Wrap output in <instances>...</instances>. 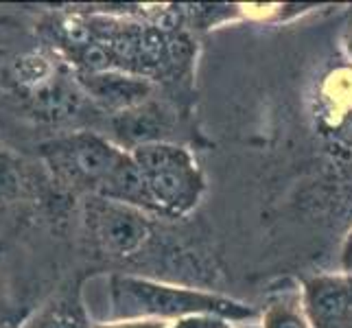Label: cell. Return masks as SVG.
Here are the masks:
<instances>
[{
	"label": "cell",
	"mask_w": 352,
	"mask_h": 328,
	"mask_svg": "<svg viewBox=\"0 0 352 328\" xmlns=\"http://www.w3.org/2000/svg\"><path fill=\"white\" fill-rule=\"evenodd\" d=\"M112 311L118 318H136V320H162L168 318L184 320L192 315H217L228 322L250 320L254 318V309L241 305L236 300L221 298L206 291L171 287L162 283H153L147 278L116 276L110 283Z\"/></svg>",
	"instance_id": "cell-1"
},
{
	"label": "cell",
	"mask_w": 352,
	"mask_h": 328,
	"mask_svg": "<svg viewBox=\"0 0 352 328\" xmlns=\"http://www.w3.org/2000/svg\"><path fill=\"white\" fill-rule=\"evenodd\" d=\"M263 328H311V322L294 307L276 305L265 311Z\"/></svg>",
	"instance_id": "cell-8"
},
{
	"label": "cell",
	"mask_w": 352,
	"mask_h": 328,
	"mask_svg": "<svg viewBox=\"0 0 352 328\" xmlns=\"http://www.w3.org/2000/svg\"><path fill=\"white\" fill-rule=\"evenodd\" d=\"M94 232L103 241V245L116 254H131L149 237V223L133 206L118 204L112 199H101L92 212Z\"/></svg>",
	"instance_id": "cell-5"
},
{
	"label": "cell",
	"mask_w": 352,
	"mask_h": 328,
	"mask_svg": "<svg viewBox=\"0 0 352 328\" xmlns=\"http://www.w3.org/2000/svg\"><path fill=\"white\" fill-rule=\"evenodd\" d=\"M16 72L22 83H27V86H33L38 90L40 86L48 81V75H51V68H48L46 59L38 57V55H29V57H22L18 59L16 64Z\"/></svg>",
	"instance_id": "cell-9"
},
{
	"label": "cell",
	"mask_w": 352,
	"mask_h": 328,
	"mask_svg": "<svg viewBox=\"0 0 352 328\" xmlns=\"http://www.w3.org/2000/svg\"><path fill=\"white\" fill-rule=\"evenodd\" d=\"M305 313L313 328H352V274L311 281L305 289Z\"/></svg>",
	"instance_id": "cell-4"
},
{
	"label": "cell",
	"mask_w": 352,
	"mask_h": 328,
	"mask_svg": "<svg viewBox=\"0 0 352 328\" xmlns=\"http://www.w3.org/2000/svg\"><path fill=\"white\" fill-rule=\"evenodd\" d=\"M166 328H232V324L223 318H217V315H192V318L168 324Z\"/></svg>",
	"instance_id": "cell-10"
},
{
	"label": "cell",
	"mask_w": 352,
	"mask_h": 328,
	"mask_svg": "<svg viewBox=\"0 0 352 328\" xmlns=\"http://www.w3.org/2000/svg\"><path fill=\"white\" fill-rule=\"evenodd\" d=\"M350 53H352V40H350Z\"/></svg>",
	"instance_id": "cell-13"
},
{
	"label": "cell",
	"mask_w": 352,
	"mask_h": 328,
	"mask_svg": "<svg viewBox=\"0 0 352 328\" xmlns=\"http://www.w3.org/2000/svg\"><path fill=\"white\" fill-rule=\"evenodd\" d=\"M250 328H252V326H250Z\"/></svg>",
	"instance_id": "cell-14"
},
{
	"label": "cell",
	"mask_w": 352,
	"mask_h": 328,
	"mask_svg": "<svg viewBox=\"0 0 352 328\" xmlns=\"http://www.w3.org/2000/svg\"><path fill=\"white\" fill-rule=\"evenodd\" d=\"M168 324L162 320H131V322H116V324H103L96 328H166Z\"/></svg>",
	"instance_id": "cell-11"
},
{
	"label": "cell",
	"mask_w": 352,
	"mask_h": 328,
	"mask_svg": "<svg viewBox=\"0 0 352 328\" xmlns=\"http://www.w3.org/2000/svg\"><path fill=\"white\" fill-rule=\"evenodd\" d=\"M138 164L149 208L166 215H186L204 193L201 173L192 155L171 142H142L131 153Z\"/></svg>",
	"instance_id": "cell-2"
},
{
	"label": "cell",
	"mask_w": 352,
	"mask_h": 328,
	"mask_svg": "<svg viewBox=\"0 0 352 328\" xmlns=\"http://www.w3.org/2000/svg\"><path fill=\"white\" fill-rule=\"evenodd\" d=\"M342 270L344 274H352V232L346 237V243L342 248Z\"/></svg>",
	"instance_id": "cell-12"
},
{
	"label": "cell",
	"mask_w": 352,
	"mask_h": 328,
	"mask_svg": "<svg viewBox=\"0 0 352 328\" xmlns=\"http://www.w3.org/2000/svg\"><path fill=\"white\" fill-rule=\"evenodd\" d=\"M48 155L59 173L79 184H92L96 193L105 188L116 168L127 157V153L92 133H77L66 140L53 142Z\"/></svg>",
	"instance_id": "cell-3"
},
{
	"label": "cell",
	"mask_w": 352,
	"mask_h": 328,
	"mask_svg": "<svg viewBox=\"0 0 352 328\" xmlns=\"http://www.w3.org/2000/svg\"><path fill=\"white\" fill-rule=\"evenodd\" d=\"M86 88L96 101L116 109H129L138 105L149 92L147 81L116 75V72H92L86 81Z\"/></svg>",
	"instance_id": "cell-6"
},
{
	"label": "cell",
	"mask_w": 352,
	"mask_h": 328,
	"mask_svg": "<svg viewBox=\"0 0 352 328\" xmlns=\"http://www.w3.org/2000/svg\"><path fill=\"white\" fill-rule=\"evenodd\" d=\"M79 92L64 81H46L35 90V109L46 118H68L79 109Z\"/></svg>",
	"instance_id": "cell-7"
}]
</instances>
